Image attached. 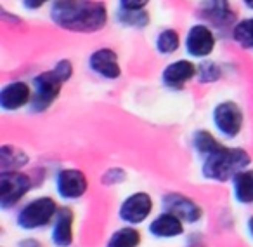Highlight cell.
Here are the masks:
<instances>
[{
    "instance_id": "28",
    "label": "cell",
    "mask_w": 253,
    "mask_h": 247,
    "mask_svg": "<svg viewBox=\"0 0 253 247\" xmlns=\"http://www.w3.org/2000/svg\"><path fill=\"white\" fill-rule=\"evenodd\" d=\"M49 2L50 0H23V7L28 9V11H39V9H42Z\"/></svg>"
},
{
    "instance_id": "29",
    "label": "cell",
    "mask_w": 253,
    "mask_h": 247,
    "mask_svg": "<svg viewBox=\"0 0 253 247\" xmlns=\"http://www.w3.org/2000/svg\"><path fill=\"white\" fill-rule=\"evenodd\" d=\"M18 247H43V244L40 242V240L37 239H32V237H28V239H23L18 242Z\"/></svg>"
},
{
    "instance_id": "11",
    "label": "cell",
    "mask_w": 253,
    "mask_h": 247,
    "mask_svg": "<svg viewBox=\"0 0 253 247\" xmlns=\"http://www.w3.org/2000/svg\"><path fill=\"white\" fill-rule=\"evenodd\" d=\"M32 98V84L25 80H12L0 89V110L2 112H18L25 106H30Z\"/></svg>"
},
{
    "instance_id": "7",
    "label": "cell",
    "mask_w": 253,
    "mask_h": 247,
    "mask_svg": "<svg viewBox=\"0 0 253 247\" xmlns=\"http://www.w3.org/2000/svg\"><path fill=\"white\" fill-rule=\"evenodd\" d=\"M54 186H56L57 197L66 202H73L87 193L88 180L84 171L75 169V167H66V169H59L56 173Z\"/></svg>"
},
{
    "instance_id": "17",
    "label": "cell",
    "mask_w": 253,
    "mask_h": 247,
    "mask_svg": "<svg viewBox=\"0 0 253 247\" xmlns=\"http://www.w3.org/2000/svg\"><path fill=\"white\" fill-rule=\"evenodd\" d=\"M232 198L239 205L253 204V169H245L231 180Z\"/></svg>"
},
{
    "instance_id": "21",
    "label": "cell",
    "mask_w": 253,
    "mask_h": 247,
    "mask_svg": "<svg viewBox=\"0 0 253 247\" xmlns=\"http://www.w3.org/2000/svg\"><path fill=\"white\" fill-rule=\"evenodd\" d=\"M232 40L246 51H253V18H246L232 26Z\"/></svg>"
},
{
    "instance_id": "6",
    "label": "cell",
    "mask_w": 253,
    "mask_h": 247,
    "mask_svg": "<svg viewBox=\"0 0 253 247\" xmlns=\"http://www.w3.org/2000/svg\"><path fill=\"white\" fill-rule=\"evenodd\" d=\"M211 122L222 138L234 139L243 131L245 113L236 101H220L211 112Z\"/></svg>"
},
{
    "instance_id": "16",
    "label": "cell",
    "mask_w": 253,
    "mask_h": 247,
    "mask_svg": "<svg viewBox=\"0 0 253 247\" xmlns=\"http://www.w3.org/2000/svg\"><path fill=\"white\" fill-rule=\"evenodd\" d=\"M201 14L217 28H227L234 23L236 14L229 0H203Z\"/></svg>"
},
{
    "instance_id": "27",
    "label": "cell",
    "mask_w": 253,
    "mask_h": 247,
    "mask_svg": "<svg viewBox=\"0 0 253 247\" xmlns=\"http://www.w3.org/2000/svg\"><path fill=\"white\" fill-rule=\"evenodd\" d=\"M148 4L149 0H118L120 9L123 11H144Z\"/></svg>"
},
{
    "instance_id": "10",
    "label": "cell",
    "mask_w": 253,
    "mask_h": 247,
    "mask_svg": "<svg viewBox=\"0 0 253 247\" xmlns=\"http://www.w3.org/2000/svg\"><path fill=\"white\" fill-rule=\"evenodd\" d=\"M162 207L163 211L172 212L177 218H180L187 225H194L200 223L203 218V209L200 207L196 200L189 198L184 193H177V191H169L162 197Z\"/></svg>"
},
{
    "instance_id": "19",
    "label": "cell",
    "mask_w": 253,
    "mask_h": 247,
    "mask_svg": "<svg viewBox=\"0 0 253 247\" xmlns=\"http://www.w3.org/2000/svg\"><path fill=\"white\" fill-rule=\"evenodd\" d=\"M141 233L135 226L126 225L123 228H118L116 232L111 233L108 240H106L104 247H139L141 246Z\"/></svg>"
},
{
    "instance_id": "26",
    "label": "cell",
    "mask_w": 253,
    "mask_h": 247,
    "mask_svg": "<svg viewBox=\"0 0 253 247\" xmlns=\"http://www.w3.org/2000/svg\"><path fill=\"white\" fill-rule=\"evenodd\" d=\"M54 71L57 73V77L61 78V80L66 84L68 80H70L71 77H73V71H75V68H73V63H71L70 60H59L56 64H54V68H52Z\"/></svg>"
},
{
    "instance_id": "3",
    "label": "cell",
    "mask_w": 253,
    "mask_h": 247,
    "mask_svg": "<svg viewBox=\"0 0 253 247\" xmlns=\"http://www.w3.org/2000/svg\"><path fill=\"white\" fill-rule=\"evenodd\" d=\"M57 211H59V207L52 197H47V195L37 197L18 211L16 225L25 232H35V230L45 228L49 223H52Z\"/></svg>"
},
{
    "instance_id": "2",
    "label": "cell",
    "mask_w": 253,
    "mask_h": 247,
    "mask_svg": "<svg viewBox=\"0 0 253 247\" xmlns=\"http://www.w3.org/2000/svg\"><path fill=\"white\" fill-rule=\"evenodd\" d=\"M250 164H252V157L245 148L222 145L217 152L203 159L201 174L208 181L225 183V181H231L238 173L248 169Z\"/></svg>"
},
{
    "instance_id": "24",
    "label": "cell",
    "mask_w": 253,
    "mask_h": 247,
    "mask_svg": "<svg viewBox=\"0 0 253 247\" xmlns=\"http://www.w3.org/2000/svg\"><path fill=\"white\" fill-rule=\"evenodd\" d=\"M222 77V68L213 61H203L198 66V82L200 84H213Z\"/></svg>"
},
{
    "instance_id": "20",
    "label": "cell",
    "mask_w": 253,
    "mask_h": 247,
    "mask_svg": "<svg viewBox=\"0 0 253 247\" xmlns=\"http://www.w3.org/2000/svg\"><path fill=\"white\" fill-rule=\"evenodd\" d=\"M193 150L201 157V159H207L208 155H211L213 152H217L222 146V143L211 134L210 131H205V129H198L193 132Z\"/></svg>"
},
{
    "instance_id": "25",
    "label": "cell",
    "mask_w": 253,
    "mask_h": 247,
    "mask_svg": "<svg viewBox=\"0 0 253 247\" xmlns=\"http://www.w3.org/2000/svg\"><path fill=\"white\" fill-rule=\"evenodd\" d=\"M126 180V173L122 169V167H111L108 169L104 174H102V185L106 186H115V185H120Z\"/></svg>"
},
{
    "instance_id": "18",
    "label": "cell",
    "mask_w": 253,
    "mask_h": 247,
    "mask_svg": "<svg viewBox=\"0 0 253 247\" xmlns=\"http://www.w3.org/2000/svg\"><path fill=\"white\" fill-rule=\"evenodd\" d=\"M30 162V157L21 148L12 145H4L0 148V169L19 171Z\"/></svg>"
},
{
    "instance_id": "5",
    "label": "cell",
    "mask_w": 253,
    "mask_h": 247,
    "mask_svg": "<svg viewBox=\"0 0 253 247\" xmlns=\"http://www.w3.org/2000/svg\"><path fill=\"white\" fill-rule=\"evenodd\" d=\"M32 176L21 171H2L0 173V209L9 211L19 200H23L26 193L32 190Z\"/></svg>"
},
{
    "instance_id": "8",
    "label": "cell",
    "mask_w": 253,
    "mask_h": 247,
    "mask_svg": "<svg viewBox=\"0 0 253 247\" xmlns=\"http://www.w3.org/2000/svg\"><path fill=\"white\" fill-rule=\"evenodd\" d=\"M153 212V198L146 191H135L130 193L120 204L118 218L125 225L137 226L144 223Z\"/></svg>"
},
{
    "instance_id": "9",
    "label": "cell",
    "mask_w": 253,
    "mask_h": 247,
    "mask_svg": "<svg viewBox=\"0 0 253 247\" xmlns=\"http://www.w3.org/2000/svg\"><path fill=\"white\" fill-rule=\"evenodd\" d=\"M215 46H217V39H215L213 30L203 23L191 26L186 33V39H184L186 53L196 60L208 58L215 51Z\"/></svg>"
},
{
    "instance_id": "12",
    "label": "cell",
    "mask_w": 253,
    "mask_h": 247,
    "mask_svg": "<svg viewBox=\"0 0 253 247\" xmlns=\"http://www.w3.org/2000/svg\"><path fill=\"white\" fill-rule=\"evenodd\" d=\"M88 68L92 73L99 75L104 80H116L122 77L118 54L109 47H101L88 56Z\"/></svg>"
},
{
    "instance_id": "31",
    "label": "cell",
    "mask_w": 253,
    "mask_h": 247,
    "mask_svg": "<svg viewBox=\"0 0 253 247\" xmlns=\"http://www.w3.org/2000/svg\"><path fill=\"white\" fill-rule=\"evenodd\" d=\"M243 4H245L250 11H253V0H243Z\"/></svg>"
},
{
    "instance_id": "13",
    "label": "cell",
    "mask_w": 253,
    "mask_h": 247,
    "mask_svg": "<svg viewBox=\"0 0 253 247\" xmlns=\"http://www.w3.org/2000/svg\"><path fill=\"white\" fill-rule=\"evenodd\" d=\"M198 77V66L189 60H177L173 63L167 64L162 71V84L167 89L180 91L186 87L187 82Z\"/></svg>"
},
{
    "instance_id": "4",
    "label": "cell",
    "mask_w": 253,
    "mask_h": 247,
    "mask_svg": "<svg viewBox=\"0 0 253 247\" xmlns=\"http://www.w3.org/2000/svg\"><path fill=\"white\" fill-rule=\"evenodd\" d=\"M64 82L57 77L54 70H47L42 73L35 75L32 80L33 98L30 103V112L32 113H43L54 105L61 94Z\"/></svg>"
},
{
    "instance_id": "1",
    "label": "cell",
    "mask_w": 253,
    "mask_h": 247,
    "mask_svg": "<svg viewBox=\"0 0 253 247\" xmlns=\"http://www.w3.org/2000/svg\"><path fill=\"white\" fill-rule=\"evenodd\" d=\"M49 16L61 30L95 33L108 23V7L102 0H54Z\"/></svg>"
},
{
    "instance_id": "22",
    "label": "cell",
    "mask_w": 253,
    "mask_h": 247,
    "mask_svg": "<svg viewBox=\"0 0 253 247\" xmlns=\"http://www.w3.org/2000/svg\"><path fill=\"white\" fill-rule=\"evenodd\" d=\"M155 47L160 54H163V56H170V54L177 53L179 47H180L179 33H177L173 28L162 30L155 40Z\"/></svg>"
},
{
    "instance_id": "15",
    "label": "cell",
    "mask_w": 253,
    "mask_h": 247,
    "mask_svg": "<svg viewBox=\"0 0 253 247\" xmlns=\"http://www.w3.org/2000/svg\"><path fill=\"white\" fill-rule=\"evenodd\" d=\"M148 233L158 240L177 239L184 233V221L172 212L163 211L148 226Z\"/></svg>"
},
{
    "instance_id": "14",
    "label": "cell",
    "mask_w": 253,
    "mask_h": 247,
    "mask_svg": "<svg viewBox=\"0 0 253 247\" xmlns=\"http://www.w3.org/2000/svg\"><path fill=\"white\" fill-rule=\"evenodd\" d=\"M75 214L70 207H59L50 226V242L54 247H71L75 240Z\"/></svg>"
},
{
    "instance_id": "30",
    "label": "cell",
    "mask_w": 253,
    "mask_h": 247,
    "mask_svg": "<svg viewBox=\"0 0 253 247\" xmlns=\"http://www.w3.org/2000/svg\"><path fill=\"white\" fill-rule=\"evenodd\" d=\"M246 232H248L250 239L253 240V216H250V219L246 221Z\"/></svg>"
},
{
    "instance_id": "23",
    "label": "cell",
    "mask_w": 253,
    "mask_h": 247,
    "mask_svg": "<svg viewBox=\"0 0 253 247\" xmlns=\"http://www.w3.org/2000/svg\"><path fill=\"white\" fill-rule=\"evenodd\" d=\"M116 19L126 28L142 30L149 25V14L146 11H123V9H118Z\"/></svg>"
}]
</instances>
